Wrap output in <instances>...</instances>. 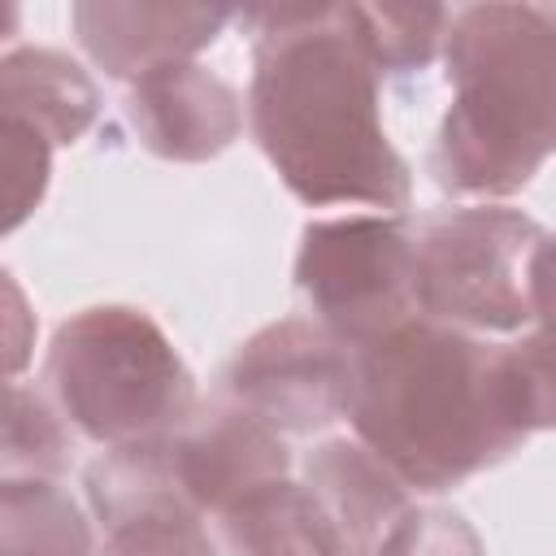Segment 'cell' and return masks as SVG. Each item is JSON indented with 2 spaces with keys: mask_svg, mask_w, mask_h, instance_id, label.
I'll return each instance as SVG.
<instances>
[{
  "mask_svg": "<svg viewBox=\"0 0 556 556\" xmlns=\"http://www.w3.org/2000/svg\"><path fill=\"white\" fill-rule=\"evenodd\" d=\"M248 126L287 191L313 208L369 204L400 217L408 161L378 117L382 70L361 43L352 4H252Z\"/></svg>",
  "mask_w": 556,
  "mask_h": 556,
  "instance_id": "6da1fadb",
  "label": "cell"
},
{
  "mask_svg": "<svg viewBox=\"0 0 556 556\" xmlns=\"http://www.w3.org/2000/svg\"><path fill=\"white\" fill-rule=\"evenodd\" d=\"M500 348L430 317L361 348L348 408L356 439L408 491L426 495L500 465L526 443Z\"/></svg>",
  "mask_w": 556,
  "mask_h": 556,
  "instance_id": "7a4b0ae2",
  "label": "cell"
},
{
  "mask_svg": "<svg viewBox=\"0 0 556 556\" xmlns=\"http://www.w3.org/2000/svg\"><path fill=\"white\" fill-rule=\"evenodd\" d=\"M443 65L452 104L430 174L447 195L500 200L556 156V17L534 4L452 13Z\"/></svg>",
  "mask_w": 556,
  "mask_h": 556,
  "instance_id": "3957f363",
  "label": "cell"
},
{
  "mask_svg": "<svg viewBox=\"0 0 556 556\" xmlns=\"http://www.w3.org/2000/svg\"><path fill=\"white\" fill-rule=\"evenodd\" d=\"M43 378L87 439L122 447L178 434L195 413V378L165 330L126 304H96L56 326Z\"/></svg>",
  "mask_w": 556,
  "mask_h": 556,
  "instance_id": "277c9868",
  "label": "cell"
},
{
  "mask_svg": "<svg viewBox=\"0 0 556 556\" xmlns=\"http://www.w3.org/2000/svg\"><path fill=\"white\" fill-rule=\"evenodd\" d=\"M547 230L500 204L430 213L413 226L417 308L465 334H513L534 321L530 269Z\"/></svg>",
  "mask_w": 556,
  "mask_h": 556,
  "instance_id": "5b68a950",
  "label": "cell"
},
{
  "mask_svg": "<svg viewBox=\"0 0 556 556\" xmlns=\"http://www.w3.org/2000/svg\"><path fill=\"white\" fill-rule=\"evenodd\" d=\"M295 287L352 352L387 339L421 317L413 226L391 213L308 222L295 252Z\"/></svg>",
  "mask_w": 556,
  "mask_h": 556,
  "instance_id": "8992f818",
  "label": "cell"
},
{
  "mask_svg": "<svg viewBox=\"0 0 556 556\" xmlns=\"http://www.w3.org/2000/svg\"><path fill=\"white\" fill-rule=\"evenodd\" d=\"M356 352L321 321L282 317L256 330L226 365V395L278 434H317L352 408Z\"/></svg>",
  "mask_w": 556,
  "mask_h": 556,
  "instance_id": "52a82bcc",
  "label": "cell"
},
{
  "mask_svg": "<svg viewBox=\"0 0 556 556\" xmlns=\"http://www.w3.org/2000/svg\"><path fill=\"white\" fill-rule=\"evenodd\" d=\"M83 486L109 530L100 556H217L204 513L182 486L174 434L109 447L87 465Z\"/></svg>",
  "mask_w": 556,
  "mask_h": 556,
  "instance_id": "ba28073f",
  "label": "cell"
},
{
  "mask_svg": "<svg viewBox=\"0 0 556 556\" xmlns=\"http://www.w3.org/2000/svg\"><path fill=\"white\" fill-rule=\"evenodd\" d=\"M239 17L226 4H152V0H78L70 9L83 52L109 74L139 83L161 65L204 52L226 22Z\"/></svg>",
  "mask_w": 556,
  "mask_h": 556,
  "instance_id": "9c48e42d",
  "label": "cell"
},
{
  "mask_svg": "<svg viewBox=\"0 0 556 556\" xmlns=\"http://www.w3.org/2000/svg\"><path fill=\"white\" fill-rule=\"evenodd\" d=\"M126 122L143 152L161 161H208L243 130L239 91L195 61L161 65L130 83Z\"/></svg>",
  "mask_w": 556,
  "mask_h": 556,
  "instance_id": "30bf717a",
  "label": "cell"
},
{
  "mask_svg": "<svg viewBox=\"0 0 556 556\" xmlns=\"http://www.w3.org/2000/svg\"><path fill=\"white\" fill-rule=\"evenodd\" d=\"M174 456L182 486L204 517H226L243 500L291 478V452L282 434L235 404L191 417L174 434Z\"/></svg>",
  "mask_w": 556,
  "mask_h": 556,
  "instance_id": "8fae6325",
  "label": "cell"
},
{
  "mask_svg": "<svg viewBox=\"0 0 556 556\" xmlns=\"http://www.w3.org/2000/svg\"><path fill=\"white\" fill-rule=\"evenodd\" d=\"M304 491L339 556H378L413 508L408 486L361 439H326L313 447L304 460Z\"/></svg>",
  "mask_w": 556,
  "mask_h": 556,
  "instance_id": "7c38bea8",
  "label": "cell"
},
{
  "mask_svg": "<svg viewBox=\"0 0 556 556\" xmlns=\"http://www.w3.org/2000/svg\"><path fill=\"white\" fill-rule=\"evenodd\" d=\"M100 113V91L78 61L56 48H9L0 61V122L43 135L52 148L83 139Z\"/></svg>",
  "mask_w": 556,
  "mask_h": 556,
  "instance_id": "4fadbf2b",
  "label": "cell"
},
{
  "mask_svg": "<svg viewBox=\"0 0 556 556\" xmlns=\"http://www.w3.org/2000/svg\"><path fill=\"white\" fill-rule=\"evenodd\" d=\"M235 556H339L304 482H278L222 517Z\"/></svg>",
  "mask_w": 556,
  "mask_h": 556,
  "instance_id": "5bb4252c",
  "label": "cell"
},
{
  "mask_svg": "<svg viewBox=\"0 0 556 556\" xmlns=\"http://www.w3.org/2000/svg\"><path fill=\"white\" fill-rule=\"evenodd\" d=\"M0 556H91V526L52 478H4Z\"/></svg>",
  "mask_w": 556,
  "mask_h": 556,
  "instance_id": "9a60e30c",
  "label": "cell"
},
{
  "mask_svg": "<svg viewBox=\"0 0 556 556\" xmlns=\"http://www.w3.org/2000/svg\"><path fill=\"white\" fill-rule=\"evenodd\" d=\"M365 52L382 74L426 70L447 43L452 13L443 4H352Z\"/></svg>",
  "mask_w": 556,
  "mask_h": 556,
  "instance_id": "2e32d148",
  "label": "cell"
},
{
  "mask_svg": "<svg viewBox=\"0 0 556 556\" xmlns=\"http://www.w3.org/2000/svg\"><path fill=\"white\" fill-rule=\"evenodd\" d=\"M65 426L61 417L22 382H9L4 404V478H52L65 469Z\"/></svg>",
  "mask_w": 556,
  "mask_h": 556,
  "instance_id": "e0dca14e",
  "label": "cell"
},
{
  "mask_svg": "<svg viewBox=\"0 0 556 556\" xmlns=\"http://www.w3.org/2000/svg\"><path fill=\"white\" fill-rule=\"evenodd\" d=\"M500 365L517 426L526 434L556 430V330L534 326L517 343H504Z\"/></svg>",
  "mask_w": 556,
  "mask_h": 556,
  "instance_id": "ac0fdd59",
  "label": "cell"
},
{
  "mask_svg": "<svg viewBox=\"0 0 556 556\" xmlns=\"http://www.w3.org/2000/svg\"><path fill=\"white\" fill-rule=\"evenodd\" d=\"M0 135H4V200H9L4 230H17L48 191L52 143L17 122H0Z\"/></svg>",
  "mask_w": 556,
  "mask_h": 556,
  "instance_id": "d6986e66",
  "label": "cell"
},
{
  "mask_svg": "<svg viewBox=\"0 0 556 556\" xmlns=\"http://www.w3.org/2000/svg\"><path fill=\"white\" fill-rule=\"evenodd\" d=\"M378 556H486L478 530L456 508H408V517L387 534Z\"/></svg>",
  "mask_w": 556,
  "mask_h": 556,
  "instance_id": "ffe728a7",
  "label": "cell"
},
{
  "mask_svg": "<svg viewBox=\"0 0 556 556\" xmlns=\"http://www.w3.org/2000/svg\"><path fill=\"white\" fill-rule=\"evenodd\" d=\"M530 295H534V321L543 330H556V235H547L534 252Z\"/></svg>",
  "mask_w": 556,
  "mask_h": 556,
  "instance_id": "44dd1931",
  "label": "cell"
},
{
  "mask_svg": "<svg viewBox=\"0 0 556 556\" xmlns=\"http://www.w3.org/2000/svg\"><path fill=\"white\" fill-rule=\"evenodd\" d=\"M4 295H9V326L17 330V326L26 321V313H22V291H17V282H13L9 274H4ZM22 361H26V343L13 334V343H9V374H17Z\"/></svg>",
  "mask_w": 556,
  "mask_h": 556,
  "instance_id": "7402d4cb",
  "label": "cell"
}]
</instances>
